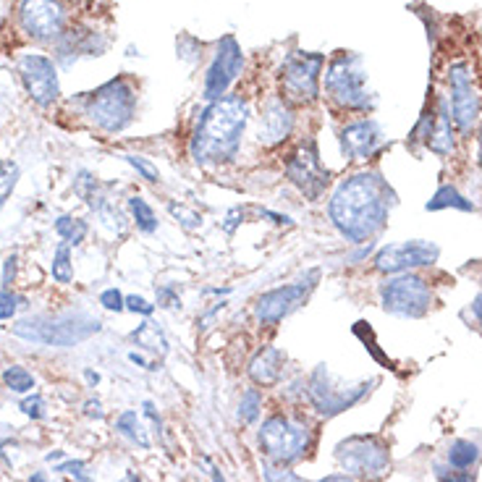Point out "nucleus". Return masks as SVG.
<instances>
[{
	"mask_svg": "<svg viewBox=\"0 0 482 482\" xmlns=\"http://www.w3.org/2000/svg\"><path fill=\"white\" fill-rule=\"evenodd\" d=\"M393 205L396 194L389 182L375 171H362L336 186L328 202V218L346 241L368 244L389 226Z\"/></svg>",
	"mask_w": 482,
	"mask_h": 482,
	"instance_id": "obj_1",
	"label": "nucleus"
},
{
	"mask_svg": "<svg viewBox=\"0 0 482 482\" xmlns=\"http://www.w3.org/2000/svg\"><path fill=\"white\" fill-rule=\"evenodd\" d=\"M247 123L250 105L241 94H223L207 103L189 137L192 161L202 168H221L236 161Z\"/></svg>",
	"mask_w": 482,
	"mask_h": 482,
	"instance_id": "obj_2",
	"label": "nucleus"
},
{
	"mask_svg": "<svg viewBox=\"0 0 482 482\" xmlns=\"http://www.w3.org/2000/svg\"><path fill=\"white\" fill-rule=\"evenodd\" d=\"M100 330H103V322L87 312H79V310L58 312V315L22 318L11 325V333L26 344L55 346V349H71V346L84 344Z\"/></svg>",
	"mask_w": 482,
	"mask_h": 482,
	"instance_id": "obj_3",
	"label": "nucleus"
},
{
	"mask_svg": "<svg viewBox=\"0 0 482 482\" xmlns=\"http://www.w3.org/2000/svg\"><path fill=\"white\" fill-rule=\"evenodd\" d=\"M257 443L271 464L291 467L310 454L315 430L297 414H271L257 430Z\"/></svg>",
	"mask_w": 482,
	"mask_h": 482,
	"instance_id": "obj_4",
	"label": "nucleus"
},
{
	"mask_svg": "<svg viewBox=\"0 0 482 482\" xmlns=\"http://www.w3.org/2000/svg\"><path fill=\"white\" fill-rule=\"evenodd\" d=\"M325 93L351 113H369L375 108V93L368 87V69L357 53H339L325 69Z\"/></svg>",
	"mask_w": 482,
	"mask_h": 482,
	"instance_id": "obj_5",
	"label": "nucleus"
},
{
	"mask_svg": "<svg viewBox=\"0 0 482 482\" xmlns=\"http://www.w3.org/2000/svg\"><path fill=\"white\" fill-rule=\"evenodd\" d=\"M84 113L100 132L118 134L129 129L137 115V93L123 76L111 79L84 97Z\"/></svg>",
	"mask_w": 482,
	"mask_h": 482,
	"instance_id": "obj_6",
	"label": "nucleus"
},
{
	"mask_svg": "<svg viewBox=\"0 0 482 482\" xmlns=\"http://www.w3.org/2000/svg\"><path fill=\"white\" fill-rule=\"evenodd\" d=\"M336 461L349 477L378 482L390 467L389 443L380 436H349L336 446Z\"/></svg>",
	"mask_w": 482,
	"mask_h": 482,
	"instance_id": "obj_7",
	"label": "nucleus"
},
{
	"mask_svg": "<svg viewBox=\"0 0 482 482\" xmlns=\"http://www.w3.org/2000/svg\"><path fill=\"white\" fill-rule=\"evenodd\" d=\"M325 58L320 53L294 50L286 55L280 66V93L286 103L294 105H310L320 97V74Z\"/></svg>",
	"mask_w": 482,
	"mask_h": 482,
	"instance_id": "obj_8",
	"label": "nucleus"
},
{
	"mask_svg": "<svg viewBox=\"0 0 482 482\" xmlns=\"http://www.w3.org/2000/svg\"><path fill=\"white\" fill-rule=\"evenodd\" d=\"M369 386H375V383L344 386L341 380H336L330 375V369L325 365H318L304 386V393H307V401L312 404L315 412L322 417H336V414L351 409L354 404H359L369 393Z\"/></svg>",
	"mask_w": 482,
	"mask_h": 482,
	"instance_id": "obj_9",
	"label": "nucleus"
},
{
	"mask_svg": "<svg viewBox=\"0 0 482 482\" xmlns=\"http://www.w3.org/2000/svg\"><path fill=\"white\" fill-rule=\"evenodd\" d=\"M380 304L386 312L396 318L417 320L430 312L433 289L425 278L414 276V273H398L380 286Z\"/></svg>",
	"mask_w": 482,
	"mask_h": 482,
	"instance_id": "obj_10",
	"label": "nucleus"
},
{
	"mask_svg": "<svg viewBox=\"0 0 482 482\" xmlns=\"http://www.w3.org/2000/svg\"><path fill=\"white\" fill-rule=\"evenodd\" d=\"M286 179L291 182V186H297L310 202H318L325 194V189L330 184V171L322 165L315 139L301 142L286 158Z\"/></svg>",
	"mask_w": 482,
	"mask_h": 482,
	"instance_id": "obj_11",
	"label": "nucleus"
},
{
	"mask_svg": "<svg viewBox=\"0 0 482 482\" xmlns=\"http://www.w3.org/2000/svg\"><path fill=\"white\" fill-rule=\"evenodd\" d=\"M448 90H451V103H448L451 118L461 134H469L480 118L482 103L480 90L475 84V69L467 61H459L448 69Z\"/></svg>",
	"mask_w": 482,
	"mask_h": 482,
	"instance_id": "obj_12",
	"label": "nucleus"
},
{
	"mask_svg": "<svg viewBox=\"0 0 482 482\" xmlns=\"http://www.w3.org/2000/svg\"><path fill=\"white\" fill-rule=\"evenodd\" d=\"M438 257H440V250L433 241L412 239V241L383 247L375 254L372 268L386 276H398V273H412L417 268H430V265H436Z\"/></svg>",
	"mask_w": 482,
	"mask_h": 482,
	"instance_id": "obj_13",
	"label": "nucleus"
},
{
	"mask_svg": "<svg viewBox=\"0 0 482 482\" xmlns=\"http://www.w3.org/2000/svg\"><path fill=\"white\" fill-rule=\"evenodd\" d=\"M19 24L32 40H61L66 32V8L61 0H22Z\"/></svg>",
	"mask_w": 482,
	"mask_h": 482,
	"instance_id": "obj_14",
	"label": "nucleus"
},
{
	"mask_svg": "<svg viewBox=\"0 0 482 482\" xmlns=\"http://www.w3.org/2000/svg\"><path fill=\"white\" fill-rule=\"evenodd\" d=\"M310 289H312V283L297 280V283H283V286H276V289L260 294L254 301V318L260 325H278L307 301Z\"/></svg>",
	"mask_w": 482,
	"mask_h": 482,
	"instance_id": "obj_15",
	"label": "nucleus"
},
{
	"mask_svg": "<svg viewBox=\"0 0 482 482\" xmlns=\"http://www.w3.org/2000/svg\"><path fill=\"white\" fill-rule=\"evenodd\" d=\"M241 66H244L241 45L236 43L233 34H226L218 43L215 58H212V64H210V69L205 74V100L212 103V100L223 97L231 87V82L241 74Z\"/></svg>",
	"mask_w": 482,
	"mask_h": 482,
	"instance_id": "obj_16",
	"label": "nucleus"
},
{
	"mask_svg": "<svg viewBox=\"0 0 482 482\" xmlns=\"http://www.w3.org/2000/svg\"><path fill=\"white\" fill-rule=\"evenodd\" d=\"M19 74H22L26 94L40 105V108H50L58 94H61V84H58V71L55 64L45 58V55H24L19 61Z\"/></svg>",
	"mask_w": 482,
	"mask_h": 482,
	"instance_id": "obj_17",
	"label": "nucleus"
},
{
	"mask_svg": "<svg viewBox=\"0 0 482 482\" xmlns=\"http://www.w3.org/2000/svg\"><path fill=\"white\" fill-rule=\"evenodd\" d=\"M412 142H425V147L430 152H436L440 158L451 155L454 147H457V139H454V118H451V108L448 103L440 97L438 100V108L430 113H425L419 118L417 129L412 132Z\"/></svg>",
	"mask_w": 482,
	"mask_h": 482,
	"instance_id": "obj_18",
	"label": "nucleus"
},
{
	"mask_svg": "<svg viewBox=\"0 0 482 482\" xmlns=\"http://www.w3.org/2000/svg\"><path fill=\"white\" fill-rule=\"evenodd\" d=\"M341 152L346 161H369L386 147V134L378 121L362 118L341 129Z\"/></svg>",
	"mask_w": 482,
	"mask_h": 482,
	"instance_id": "obj_19",
	"label": "nucleus"
},
{
	"mask_svg": "<svg viewBox=\"0 0 482 482\" xmlns=\"http://www.w3.org/2000/svg\"><path fill=\"white\" fill-rule=\"evenodd\" d=\"M294 111H291V103H286L283 97H268L260 108V126H257V142L265 144V147H276L283 144L286 139L291 137L294 132Z\"/></svg>",
	"mask_w": 482,
	"mask_h": 482,
	"instance_id": "obj_20",
	"label": "nucleus"
},
{
	"mask_svg": "<svg viewBox=\"0 0 482 482\" xmlns=\"http://www.w3.org/2000/svg\"><path fill=\"white\" fill-rule=\"evenodd\" d=\"M283 368H286V354L276 349V346H262L252 359H250V378H252L254 386H262V389H273L280 383L283 378Z\"/></svg>",
	"mask_w": 482,
	"mask_h": 482,
	"instance_id": "obj_21",
	"label": "nucleus"
},
{
	"mask_svg": "<svg viewBox=\"0 0 482 482\" xmlns=\"http://www.w3.org/2000/svg\"><path fill=\"white\" fill-rule=\"evenodd\" d=\"M115 433L121 438H126L129 443L139 446V448H144V451L152 448V440L147 436V430H144V425H142V419H139V414L134 412V409H126V412L118 414V419H115Z\"/></svg>",
	"mask_w": 482,
	"mask_h": 482,
	"instance_id": "obj_22",
	"label": "nucleus"
},
{
	"mask_svg": "<svg viewBox=\"0 0 482 482\" xmlns=\"http://www.w3.org/2000/svg\"><path fill=\"white\" fill-rule=\"evenodd\" d=\"M446 459H448V467H451V469L467 472V469H472V467L480 461V446L472 443V440H467V438H459V440H454V443L448 446Z\"/></svg>",
	"mask_w": 482,
	"mask_h": 482,
	"instance_id": "obj_23",
	"label": "nucleus"
},
{
	"mask_svg": "<svg viewBox=\"0 0 482 482\" xmlns=\"http://www.w3.org/2000/svg\"><path fill=\"white\" fill-rule=\"evenodd\" d=\"M132 339L137 341V346L152 351V354H161V357L162 354H168V339H165V333H162V328L158 322L144 320L137 330L132 333Z\"/></svg>",
	"mask_w": 482,
	"mask_h": 482,
	"instance_id": "obj_24",
	"label": "nucleus"
},
{
	"mask_svg": "<svg viewBox=\"0 0 482 482\" xmlns=\"http://www.w3.org/2000/svg\"><path fill=\"white\" fill-rule=\"evenodd\" d=\"M446 207H457L461 212H475V205L461 194L457 186H440L436 194H433V200L428 202V210H446Z\"/></svg>",
	"mask_w": 482,
	"mask_h": 482,
	"instance_id": "obj_25",
	"label": "nucleus"
},
{
	"mask_svg": "<svg viewBox=\"0 0 482 482\" xmlns=\"http://www.w3.org/2000/svg\"><path fill=\"white\" fill-rule=\"evenodd\" d=\"M55 233L64 239V244H69V247H79V244L87 239L90 226H87V221H82V218L61 215V218L55 221Z\"/></svg>",
	"mask_w": 482,
	"mask_h": 482,
	"instance_id": "obj_26",
	"label": "nucleus"
},
{
	"mask_svg": "<svg viewBox=\"0 0 482 482\" xmlns=\"http://www.w3.org/2000/svg\"><path fill=\"white\" fill-rule=\"evenodd\" d=\"M129 212H132V221L137 223V229L142 233H155L158 231V215L152 205L144 200V197H129Z\"/></svg>",
	"mask_w": 482,
	"mask_h": 482,
	"instance_id": "obj_27",
	"label": "nucleus"
},
{
	"mask_svg": "<svg viewBox=\"0 0 482 482\" xmlns=\"http://www.w3.org/2000/svg\"><path fill=\"white\" fill-rule=\"evenodd\" d=\"M262 414V393L260 389H247L241 393V401H239V419L244 425H254Z\"/></svg>",
	"mask_w": 482,
	"mask_h": 482,
	"instance_id": "obj_28",
	"label": "nucleus"
},
{
	"mask_svg": "<svg viewBox=\"0 0 482 482\" xmlns=\"http://www.w3.org/2000/svg\"><path fill=\"white\" fill-rule=\"evenodd\" d=\"M50 273H53V280H58V283H71V278H74V262H71L69 244H58V250L53 254Z\"/></svg>",
	"mask_w": 482,
	"mask_h": 482,
	"instance_id": "obj_29",
	"label": "nucleus"
},
{
	"mask_svg": "<svg viewBox=\"0 0 482 482\" xmlns=\"http://www.w3.org/2000/svg\"><path fill=\"white\" fill-rule=\"evenodd\" d=\"M3 383H5V389L14 390V393H29L34 389V375L29 369H24L22 365H11L3 372Z\"/></svg>",
	"mask_w": 482,
	"mask_h": 482,
	"instance_id": "obj_30",
	"label": "nucleus"
},
{
	"mask_svg": "<svg viewBox=\"0 0 482 482\" xmlns=\"http://www.w3.org/2000/svg\"><path fill=\"white\" fill-rule=\"evenodd\" d=\"M168 212L184 226L186 231H197L202 226V215L197 210H189L186 205H179V202H168Z\"/></svg>",
	"mask_w": 482,
	"mask_h": 482,
	"instance_id": "obj_31",
	"label": "nucleus"
},
{
	"mask_svg": "<svg viewBox=\"0 0 482 482\" xmlns=\"http://www.w3.org/2000/svg\"><path fill=\"white\" fill-rule=\"evenodd\" d=\"M123 161L129 162L144 182H150V184H158V182H161V171H158L155 162H150L147 158H142V155H123Z\"/></svg>",
	"mask_w": 482,
	"mask_h": 482,
	"instance_id": "obj_32",
	"label": "nucleus"
},
{
	"mask_svg": "<svg viewBox=\"0 0 482 482\" xmlns=\"http://www.w3.org/2000/svg\"><path fill=\"white\" fill-rule=\"evenodd\" d=\"M16 182H19V168L14 162H0V207L11 197Z\"/></svg>",
	"mask_w": 482,
	"mask_h": 482,
	"instance_id": "obj_33",
	"label": "nucleus"
},
{
	"mask_svg": "<svg viewBox=\"0 0 482 482\" xmlns=\"http://www.w3.org/2000/svg\"><path fill=\"white\" fill-rule=\"evenodd\" d=\"M262 477H265V482H304L289 467H278V464H271V461L262 464Z\"/></svg>",
	"mask_w": 482,
	"mask_h": 482,
	"instance_id": "obj_34",
	"label": "nucleus"
},
{
	"mask_svg": "<svg viewBox=\"0 0 482 482\" xmlns=\"http://www.w3.org/2000/svg\"><path fill=\"white\" fill-rule=\"evenodd\" d=\"M26 301L22 297H16L14 291L8 289H0V320H11L16 315V310L24 307Z\"/></svg>",
	"mask_w": 482,
	"mask_h": 482,
	"instance_id": "obj_35",
	"label": "nucleus"
},
{
	"mask_svg": "<svg viewBox=\"0 0 482 482\" xmlns=\"http://www.w3.org/2000/svg\"><path fill=\"white\" fill-rule=\"evenodd\" d=\"M55 472L69 475L71 480H76V482H93V475H87V461H82V459L64 461Z\"/></svg>",
	"mask_w": 482,
	"mask_h": 482,
	"instance_id": "obj_36",
	"label": "nucleus"
},
{
	"mask_svg": "<svg viewBox=\"0 0 482 482\" xmlns=\"http://www.w3.org/2000/svg\"><path fill=\"white\" fill-rule=\"evenodd\" d=\"M100 304L108 310V312H123L126 310V297L118 291V289H105L100 294Z\"/></svg>",
	"mask_w": 482,
	"mask_h": 482,
	"instance_id": "obj_37",
	"label": "nucleus"
},
{
	"mask_svg": "<svg viewBox=\"0 0 482 482\" xmlns=\"http://www.w3.org/2000/svg\"><path fill=\"white\" fill-rule=\"evenodd\" d=\"M22 412L29 417V419H43L45 417V401L40 393H32L29 398L22 401Z\"/></svg>",
	"mask_w": 482,
	"mask_h": 482,
	"instance_id": "obj_38",
	"label": "nucleus"
},
{
	"mask_svg": "<svg viewBox=\"0 0 482 482\" xmlns=\"http://www.w3.org/2000/svg\"><path fill=\"white\" fill-rule=\"evenodd\" d=\"M158 307H162V310H182V297H179V291L171 289V286H161V289H158Z\"/></svg>",
	"mask_w": 482,
	"mask_h": 482,
	"instance_id": "obj_39",
	"label": "nucleus"
},
{
	"mask_svg": "<svg viewBox=\"0 0 482 482\" xmlns=\"http://www.w3.org/2000/svg\"><path fill=\"white\" fill-rule=\"evenodd\" d=\"M436 477L438 482H475V475L472 472H459V469H454L451 472V467L446 469V467H436Z\"/></svg>",
	"mask_w": 482,
	"mask_h": 482,
	"instance_id": "obj_40",
	"label": "nucleus"
},
{
	"mask_svg": "<svg viewBox=\"0 0 482 482\" xmlns=\"http://www.w3.org/2000/svg\"><path fill=\"white\" fill-rule=\"evenodd\" d=\"M126 310H129V312H137V315H144V318H150V315L155 312V304L147 301L144 297H139V294H132V297H126Z\"/></svg>",
	"mask_w": 482,
	"mask_h": 482,
	"instance_id": "obj_41",
	"label": "nucleus"
},
{
	"mask_svg": "<svg viewBox=\"0 0 482 482\" xmlns=\"http://www.w3.org/2000/svg\"><path fill=\"white\" fill-rule=\"evenodd\" d=\"M16 262H19L16 254H8V257H5V262H3V286H11V283H14V278H16Z\"/></svg>",
	"mask_w": 482,
	"mask_h": 482,
	"instance_id": "obj_42",
	"label": "nucleus"
},
{
	"mask_svg": "<svg viewBox=\"0 0 482 482\" xmlns=\"http://www.w3.org/2000/svg\"><path fill=\"white\" fill-rule=\"evenodd\" d=\"M142 409H144V417H147V419L158 428V433L162 436V419H161V414H158V409H155V404H152V401H144V404H142Z\"/></svg>",
	"mask_w": 482,
	"mask_h": 482,
	"instance_id": "obj_43",
	"label": "nucleus"
},
{
	"mask_svg": "<svg viewBox=\"0 0 482 482\" xmlns=\"http://www.w3.org/2000/svg\"><path fill=\"white\" fill-rule=\"evenodd\" d=\"M239 218H244V212H241L239 207H233V210L229 212V218H226V223H223V231H226V233H233V231H236V226L241 223Z\"/></svg>",
	"mask_w": 482,
	"mask_h": 482,
	"instance_id": "obj_44",
	"label": "nucleus"
},
{
	"mask_svg": "<svg viewBox=\"0 0 482 482\" xmlns=\"http://www.w3.org/2000/svg\"><path fill=\"white\" fill-rule=\"evenodd\" d=\"M260 215H262V218H271L276 226H294V221H291L289 215H280V212H273V210H262Z\"/></svg>",
	"mask_w": 482,
	"mask_h": 482,
	"instance_id": "obj_45",
	"label": "nucleus"
},
{
	"mask_svg": "<svg viewBox=\"0 0 482 482\" xmlns=\"http://www.w3.org/2000/svg\"><path fill=\"white\" fill-rule=\"evenodd\" d=\"M84 414H87V417H94V419H103V417H105V412H103V404H100L97 398L84 404Z\"/></svg>",
	"mask_w": 482,
	"mask_h": 482,
	"instance_id": "obj_46",
	"label": "nucleus"
},
{
	"mask_svg": "<svg viewBox=\"0 0 482 482\" xmlns=\"http://www.w3.org/2000/svg\"><path fill=\"white\" fill-rule=\"evenodd\" d=\"M129 362H132V365H137V368L158 369V368H155V365H152V362H147V359H144L142 354H137V351H132V354H129Z\"/></svg>",
	"mask_w": 482,
	"mask_h": 482,
	"instance_id": "obj_47",
	"label": "nucleus"
},
{
	"mask_svg": "<svg viewBox=\"0 0 482 482\" xmlns=\"http://www.w3.org/2000/svg\"><path fill=\"white\" fill-rule=\"evenodd\" d=\"M472 312H475V318H477V322H480L482 328V294H477V297L472 299Z\"/></svg>",
	"mask_w": 482,
	"mask_h": 482,
	"instance_id": "obj_48",
	"label": "nucleus"
},
{
	"mask_svg": "<svg viewBox=\"0 0 482 482\" xmlns=\"http://www.w3.org/2000/svg\"><path fill=\"white\" fill-rule=\"evenodd\" d=\"M318 482H357V480L349 477V475H328V477H320Z\"/></svg>",
	"mask_w": 482,
	"mask_h": 482,
	"instance_id": "obj_49",
	"label": "nucleus"
},
{
	"mask_svg": "<svg viewBox=\"0 0 482 482\" xmlns=\"http://www.w3.org/2000/svg\"><path fill=\"white\" fill-rule=\"evenodd\" d=\"M210 477H212V482H226V475H223L218 467H212V469H210Z\"/></svg>",
	"mask_w": 482,
	"mask_h": 482,
	"instance_id": "obj_50",
	"label": "nucleus"
},
{
	"mask_svg": "<svg viewBox=\"0 0 482 482\" xmlns=\"http://www.w3.org/2000/svg\"><path fill=\"white\" fill-rule=\"evenodd\" d=\"M84 378H87V383H90V386H97V383H100V375L93 372V369H87V372H84Z\"/></svg>",
	"mask_w": 482,
	"mask_h": 482,
	"instance_id": "obj_51",
	"label": "nucleus"
},
{
	"mask_svg": "<svg viewBox=\"0 0 482 482\" xmlns=\"http://www.w3.org/2000/svg\"><path fill=\"white\" fill-rule=\"evenodd\" d=\"M477 162L482 165V123H480V132H477Z\"/></svg>",
	"mask_w": 482,
	"mask_h": 482,
	"instance_id": "obj_52",
	"label": "nucleus"
},
{
	"mask_svg": "<svg viewBox=\"0 0 482 482\" xmlns=\"http://www.w3.org/2000/svg\"><path fill=\"white\" fill-rule=\"evenodd\" d=\"M121 482H142V480L137 477V472H126V475L121 477Z\"/></svg>",
	"mask_w": 482,
	"mask_h": 482,
	"instance_id": "obj_53",
	"label": "nucleus"
},
{
	"mask_svg": "<svg viewBox=\"0 0 482 482\" xmlns=\"http://www.w3.org/2000/svg\"><path fill=\"white\" fill-rule=\"evenodd\" d=\"M45 459H47V461H58V459H64V451H53V454H47Z\"/></svg>",
	"mask_w": 482,
	"mask_h": 482,
	"instance_id": "obj_54",
	"label": "nucleus"
},
{
	"mask_svg": "<svg viewBox=\"0 0 482 482\" xmlns=\"http://www.w3.org/2000/svg\"><path fill=\"white\" fill-rule=\"evenodd\" d=\"M29 482H47V477L43 475V472H34V475L29 477Z\"/></svg>",
	"mask_w": 482,
	"mask_h": 482,
	"instance_id": "obj_55",
	"label": "nucleus"
}]
</instances>
